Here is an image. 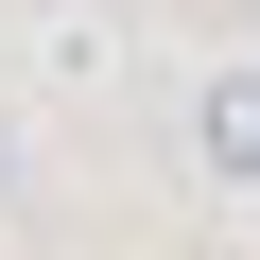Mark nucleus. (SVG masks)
Returning <instances> with one entry per match:
<instances>
[{"instance_id": "1", "label": "nucleus", "mask_w": 260, "mask_h": 260, "mask_svg": "<svg viewBox=\"0 0 260 260\" xmlns=\"http://www.w3.org/2000/svg\"><path fill=\"white\" fill-rule=\"evenodd\" d=\"M191 156H208L225 191H260V70H208V87H191Z\"/></svg>"}, {"instance_id": "2", "label": "nucleus", "mask_w": 260, "mask_h": 260, "mask_svg": "<svg viewBox=\"0 0 260 260\" xmlns=\"http://www.w3.org/2000/svg\"><path fill=\"white\" fill-rule=\"evenodd\" d=\"M0 174H18V156H0Z\"/></svg>"}]
</instances>
